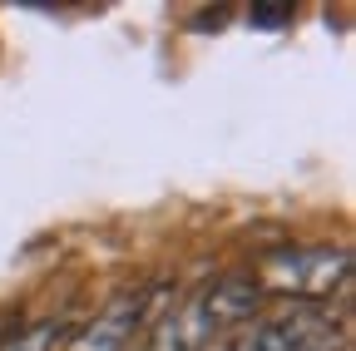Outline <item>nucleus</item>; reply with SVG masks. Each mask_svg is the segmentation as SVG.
Returning a JSON list of instances; mask_svg holds the SVG:
<instances>
[{
    "label": "nucleus",
    "mask_w": 356,
    "mask_h": 351,
    "mask_svg": "<svg viewBox=\"0 0 356 351\" xmlns=\"http://www.w3.org/2000/svg\"><path fill=\"white\" fill-rule=\"evenodd\" d=\"M262 307V292L252 287V277H218L203 282L198 292H188L178 307L149 327V346L144 351H213L222 332L248 327Z\"/></svg>",
    "instance_id": "obj_1"
},
{
    "label": "nucleus",
    "mask_w": 356,
    "mask_h": 351,
    "mask_svg": "<svg viewBox=\"0 0 356 351\" xmlns=\"http://www.w3.org/2000/svg\"><path fill=\"white\" fill-rule=\"evenodd\" d=\"M351 282V247L341 243H287L257 257V292H277L302 307H317Z\"/></svg>",
    "instance_id": "obj_2"
},
{
    "label": "nucleus",
    "mask_w": 356,
    "mask_h": 351,
    "mask_svg": "<svg viewBox=\"0 0 356 351\" xmlns=\"http://www.w3.org/2000/svg\"><path fill=\"white\" fill-rule=\"evenodd\" d=\"M341 346V322L322 307L292 302L287 312L252 317L228 351H337Z\"/></svg>",
    "instance_id": "obj_3"
},
{
    "label": "nucleus",
    "mask_w": 356,
    "mask_h": 351,
    "mask_svg": "<svg viewBox=\"0 0 356 351\" xmlns=\"http://www.w3.org/2000/svg\"><path fill=\"white\" fill-rule=\"evenodd\" d=\"M139 322H144V292H119L95 312V322L79 327L70 351H124L139 332Z\"/></svg>",
    "instance_id": "obj_4"
},
{
    "label": "nucleus",
    "mask_w": 356,
    "mask_h": 351,
    "mask_svg": "<svg viewBox=\"0 0 356 351\" xmlns=\"http://www.w3.org/2000/svg\"><path fill=\"white\" fill-rule=\"evenodd\" d=\"M60 341H65V327L55 317H44V322L15 327L6 341H0V351H60Z\"/></svg>",
    "instance_id": "obj_5"
},
{
    "label": "nucleus",
    "mask_w": 356,
    "mask_h": 351,
    "mask_svg": "<svg viewBox=\"0 0 356 351\" xmlns=\"http://www.w3.org/2000/svg\"><path fill=\"white\" fill-rule=\"evenodd\" d=\"M262 6H267V10H252V20H262V25H277V20H287V15H292L282 0H262Z\"/></svg>",
    "instance_id": "obj_6"
}]
</instances>
